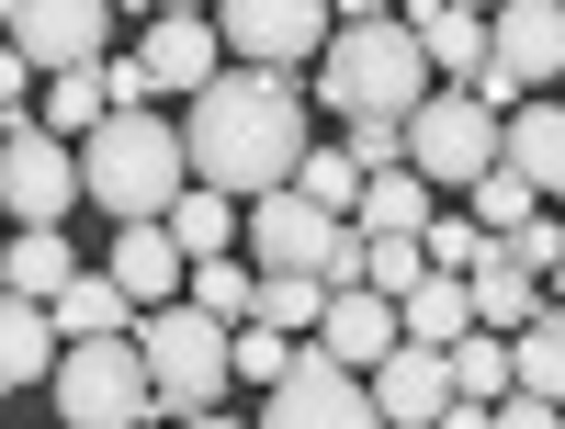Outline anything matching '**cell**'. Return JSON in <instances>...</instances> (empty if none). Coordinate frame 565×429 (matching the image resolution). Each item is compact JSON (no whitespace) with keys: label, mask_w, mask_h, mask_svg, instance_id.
Masks as SVG:
<instances>
[{"label":"cell","mask_w":565,"mask_h":429,"mask_svg":"<svg viewBox=\"0 0 565 429\" xmlns=\"http://www.w3.org/2000/svg\"><path fill=\"white\" fill-rule=\"evenodd\" d=\"M509 249H521L532 271H554V260H565V215H543V204H532L521 226H509Z\"/></svg>","instance_id":"obj_34"},{"label":"cell","mask_w":565,"mask_h":429,"mask_svg":"<svg viewBox=\"0 0 565 429\" xmlns=\"http://www.w3.org/2000/svg\"><path fill=\"white\" fill-rule=\"evenodd\" d=\"M396 12L418 23V45H430L441 79H476L487 68V12H463V0H396Z\"/></svg>","instance_id":"obj_23"},{"label":"cell","mask_w":565,"mask_h":429,"mask_svg":"<svg viewBox=\"0 0 565 429\" xmlns=\"http://www.w3.org/2000/svg\"><path fill=\"white\" fill-rule=\"evenodd\" d=\"M509 362H521V385H532V396H554V407H565V305H543L521 340H509Z\"/></svg>","instance_id":"obj_30"},{"label":"cell","mask_w":565,"mask_h":429,"mask_svg":"<svg viewBox=\"0 0 565 429\" xmlns=\"http://www.w3.org/2000/svg\"><path fill=\"white\" fill-rule=\"evenodd\" d=\"M509 385H521L509 340H498V328H463V340H452V418H441V429H487Z\"/></svg>","instance_id":"obj_17"},{"label":"cell","mask_w":565,"mask_h":429,"mask_svg":"<svg viewBox=\"0 0 565 429\" xmlns=\"http://www.w3.org/2000/svg\"><path fill=\"white\" fill-rule=\"evenodd\" d=\"M476 103H487V114H509V103H532V79H521V68H509V57H498V45H487V68H476Z\"/></svg>","instance_id":"obj_35"},{"label":"cell","mask_w":565,"mask_h":429,"mask_svg":"<svg viewBox=\"0 0 565 429\" xmlns=\"http://www.w3.org/2000/svg\"><path fill=\"white\" fill-rule=\"evenodd\" d=\"M430 45H418L407 12H373V23H340L317 45V103L340 114V125H373V114H407L418 90H430Z\"/></svg>","instance_id":"obj_3"},{"label":"cell","mask_w":565,"mask_h":429,"mask_svg":"<svg viewBox=\"0 0 565 429\" xmlns=\"http://www.w3.org/2000/svg\"><path fill=\"white\" fill-rule=\"evenodd\" d=\"M103 271L125 282L136 305H170L181 282H193V260H181V237H170V215H125V226H114V260H103Z\"/></svg>","instance_id":"obj_13"},{"label":"cell","mask_w":565,"mask_h":429,"mask_svg":"<svg viewBox=\"0 0 565 429\" xmlns=\"http://www.w3.org/2000/svg\"><path fill=\"white\" fill-rule=\"evenodd\" d=\"M463 282H476V328H498V340H521V328L543 317V271H532L521 249H509V237H498V249H487L476 271H463Z\"/></svg>","instance_id":"obj_19"},{"label":"cell","mask_w":565,"mask_h":429,"mask_svg":"<svg viewBox=\"0 0 565 429\" xmlns=\"http://www.w3.org/2000/svg\"><path fill=\"white\" fill-rule=\"evenodd\" d=\"M351 237V215H328L306 181H271V193H249V226H238V249L260 271H317L328 282V249Z\"/></svg>","instance_id":"obj_9"},{"label":"cell","mask_w":565,"mask_h":429,"mask_svg":"<svg viewBox=\"0 0 565 429\" xmlns=\"http://www.w3.org/2000/svg\"><path fill=\"white\" fill-rule=\"evenodd\" d=\"M238 226H249V193H226V181H181V193H170V237H181V260L238 249Z\"/></svg>","instance_id":"obj_21"},{"label":"cell","mask_w":565,"mask_h":429,"mask_svg":"<svg viewBox=\"0 0 565 429\" xmlns=\"http://www.w3.org/2000/svg\"><path fill=\"white\" fill-rule=\"evenodd\" d=\"M463 12H498V0H463Z\"/></svg>","instance_id":"obj_39"},{"label":"cell","mask_w":565,"mask_h":429,"mask_svg":"<svg viewBox=\"0 0 565 429\" xmlns=\"http://www.w3.org/2000/svg\"><path fill=\"white\" fill-rule=\"evenodd\" d=\"M0 34H12L34 57V79H45V68H79V57L114 45V0H0Z\"/></svg>","instance_id":"obj_11"},{"label":"cell","mask_w":565,"mask_h":429,"mask_svg":"<svg viewBox=\"0 0 565 429\" xmlns=\"http://www.w3.org/2000/svg\"><path fill=\"white\" fill-rule=\"evenodd\" d=\"M295 181H306V193H317L328 215H351V204H362V159H351V136H340V148H317V136H306Z\"/></svg>","instance_id":"obj_31"},{"label":"cell","mask_w":565,"mask_h":429,"mask_svg":"<svg viewBox=\"0 0 565 429\" xmlns=\"http://www.w3.org/2000/svg\"><path fill=\"white\" fill-rule=\"evenodd\" d=\"M215 34L249 68H317V45L340 34V12L328 0H215Z\"/></svg>","instance_id":"obj_10"},{"label":"cell","mask_w":565,"mask_h":429,"mask_svg":"<svg viewBox=\"0 0 565 429\" xmlns=\"http://www.w3.org/2000/svg\"><path fill=\"white\" fill-rule=\"evenodd\" d=\"M23 90H34V57H23L12 34H0V114H23Z\"/></svg>","instance_id":"obj_36"},{"label":"cell","mask_w":565,"mask_h":429,"mask_svg":"<svg viewBox=\"0 0 565 429\" xmlns=\"http://www.w3.org/2000/svg\"><path fill=\"white\" fill-rule=\"evenodd\" d=\"M306 90L295 68H215L204 90H181V148H193V181H226V193H271L306 159Z\"/></svg>","instance_id":"obj_1"},{"label":"cell","mask_w":565,"mask_h":429,"mask_svg":"<svg viewBox=\"0 0 565 429\" xmlns=\"http://www.w3.org/2000/svg\"><path fill=\"white\" fill-rule=\"evenodd\" d=\"M328 12H340V23H373V12H396V0H328Z\"/></svg>","instance_id":"obj_37"},{"label":"cell","mask_w":565,"mask_h":429,"mask_svg":"<svg viewBox=\"0 0 565 429\" xmlns=\"http://www.w3.org/2000/svg\"><path fill=\"white\" fill-rule=\"evenodd\" d=\"M0 136H12V114H0Z\"/></svg>","instance_id":"obj_41"},{"label":"cell","mask_w":565,"mask_h":429,"mask_svg":"<svg viewBox=\"0 0 565 429\" xmlns=\"http://www.w3.org/2000/svg\"><path fill=\"white\" fill-rule=\"evenodd\" d=\"M317 340L328 351H340V362H385L396 340H407V328H396V294H385V282H328V317H317Z\"/></svg>","instance_id":"obj_15"},{"label":"cell","mask_w":565,"mask_h":429,"mask_svg":"<svg viewBox=\"0 0 565 429\" xmlns=\"http://www.w3.org/2000/svg\"><path fill=\"white\" fill-rule=\"evenodd\" d=\"M554 215H565V193H554Z\"/></svg>","instance_id":"obj_42"},{"label":"cell","mask_w":565,"mask_h":429,"mask_svg":"<svg viewBox=\"0 0 565 429\" xmlns=\"http://www.w3.org/2000/svg\"><path fill=\"white\" fill-rule=\"evenodd\" d=\"M0 204H12V226H68L90 193H79V136L57 125H12L0 136Z\"/></svg>","instance_id":"obj_8"},{"label":"cell","mask_w":565,"mask_h":429,"mask_svg":"<svg viewBox=\"0 0 565 429\" xmlns=\"http://www.w3.org/2000/svg\"><path fill=\"white\" fill-rule=\"evenodd\" d=\"M136 351H148V385H159V418H215L226 385H238V328L215 305L170 294V305H136Z\"/></svg>","instance_id":"obj_4"},{"label":"cell","mask_w":565,"mask_h":429,"mask_svg":"<svg viewBox=\"0 0 565 429\" xmlns=\"http://www.w3.org/2000/svg\"><path fill=\"white\" fill-rule=\"evenodd\" d=\"M103 114H114V79H103V57H79V68H45V79H34V125L90 136Z\"/></svg>","instance_id":"obj_25"},{"label":"cell","mask_w":565,"mask_h":429,"mask_svg":"<svg viewBox=\"0 0 565 429\" xmlns=\"http://www.w3.org/2000/svg\"><path fill=\"white\" fill-rule=\"evenodd\" d=\"M396 328H407V340H430V351H452L463 328H476V282L430 260V271H418L407 294H396Z\"/></svg>","instance_id":"obj_22"},{"label":"cell","mask_w":565,"mask_h":429,"mask_svg":"<svg viewBox=\"0 0 565 429\" xmlns=\"http://www.w3.org/2000/svg\"><path fill=\"white\" fill-rule=\"evenodd\" d=\"M260 418L271 429H385V418H373V373L340 362L328 340H295V362L260 385Z\"/></svg>","instance_id":"obj_7"},{"label":"cell","mask_w":565,"mask_h":429,"mask_svg":"<svg viewBox=\"0 0 565 429\" xmlns=\"http://www.w3.org/2000/svg\"><path fill=\"white\" fill-rule=\"evenodd\" d=\"M0 271H12V294H57L79 271V249H68V226H12L0 237Z\"/></svg>","instance_id":"obj_26"},{"label":"cell","mask_w":565,"mask_h":429,"mask_svg":"<svg viewBox=\"0 0 565 429\" xmlns=\"http://www.w3.org/2000/svg\"><path fill=\"white\" fill-rule=\"evenodd\" d=\"M193 181V148H181V114H148V103H125L79 136V193L103 204L114 226L125 215H170V193Z\"/></svg>","instance_id":"obj_2"},{"label":"cell","mask_w":565,"mask_h":429,"mask_svg":"<svg viewBox=\"0 0 565 429\" xmlns=\"http://www.w3.org/2000/svg\"><path fill=\"white\" fill-rule=\"evenodd\" d=\"M249 317H271L282 340H317V317H328V282L317 271H260V305Z\"/></svg>","instance_id":"obj_29"},{"label":"cell","mask_w":565,"mask_h":429,"mask_svg":"<svg viewBox=\"0 0 565 429\" xmlns=\"http://www.w3.org/2000/svg\"><path fill=\"white\" fill-rule=\"evenodd\" d=\"M148 12H215V0H148Z\"/></svg>","instance_id":"obj_38"},{"label":"cell","mask_w":565,"mask_h":429,"mask_svg":"<svg viewBox=\"0 0 565 429\" xmlns=\"http://www.w3.org/2000/svg\"><path fill=\"white\" fill-rule=\"evenodd\" d=\"M463 193H476V226H498V237H509V226H521V215L543 204V193H532V181L509 170V159H498V170H476V181H463Z\"/></svg>","instance_id":"obj_32"},{"label":"cell","mask_w":565,"mask_h":429,"mask_svg":"<svg viewBox=\"0 0 565 429\" xmlns=\"http://www.w3.org/2000/svg\"><path fill=\"white\" fill-rule=\"evenodd\" d=\"M136 57H148V79H159V90H204V79L226 68V34H215V12H159Z\"/></svg>","instance_id":"obj_16"},{"label":"cell","mask_w":565,"mask_h":429,"mask_svg":"<svg viewBox=\"0 0 565 429\" xmlns=\"http://www.w3.org/2000/svg\"><path fill=\"white\" fill-rule=\"evenodd\" d=\"M0 237H12V204H0Z\"/></svg>","instance_id":"obj_40"},{"label":"cell","mask_w":565,"mask_h":429,"mask_svg":"<svg viewBox=\"0 0 565 429\" xmlns=\"http://www.w3.org/2000/svg\"><path fill=\"white\" fill-rule=\"evenodd\" d=\"M407 170H430V193H463L476 170H498V114L476 103V79H430L407 103Z\"/></svg>","instance_id":"obj_6"},{"label":"cell","mask_w":565,"mask_h":429,"mask_svg":"<svg viewBox=\"0 0 565 429\" xmlns=\"http://www.w3.org/2000/svg\"><path fill=\"white\" fill-rule=\"evenodd\" d=\"M351 226H430V170H362V204H351Z\"/></svg>","instance_id":"obj_27"},{"label":"cell","mask_w":565,"mask_h":429,"mask_svg":"<svg viewBox=\"0 0 565 429\" xmlns=\"http://www.w3.org/2000/svg\"><path fill=\"white\" fill-rule=\"evenodd\" d=\"M45 396H57L68 429H136L159 418V385H148V351L103 328V340H57V373H45Z\"/></svg>","instance_id":"obj_5"},{"label":"cell","mask_w":565,"mask_h":429,"mask_svg":"<svg viewBox=\"0 0 565 429\" xmlns=\"http://www.w3.org/2000/svg\"><path fill=\"white\" fill-rule=\"evenodd\" d=\"M487 45H498L532 90H554V79H565V0H498V12H487Z\"/></svg>","instance_id":"obj_14"},{"label":"cell","mask_w":565,"mask_h":429,"mask_svg":"<svg viewBox=\"0 0 565 429\" xmlns=\"http://www.w3.org/2000/svg\"><path fill=\"white\" fill-rule=\"evenodd\" d=\"M193 305H215L226 328H238L249 305H260V260H238V249H215V260H193V282H181Z\"/></svg>","instance_id":"obj_28"},{"label":"cell","mask_w":565,"mask_h":429,"mask_svg":"<svg viewBox=\"0 0 565 429\" xmlns=\"http://www.w3.org/2000/svg\"><path fill=\"white\" fill-rule=\"evenodd\" d=\"M418 237H430V260H441V271H476V260L498 249V226H476V215H430Z\"/></svg>","instance_id":"obj_33"},{"label":"cell","mask_w":565,"mask_h":429,"mask_svg":"<svg viewBox=\"0 0 565 429\" xmlns=\"http://www.w3.org/2000/svg\"><path fill=\"white\" fill-rule=\"evenodd\" d=\"M57 373V317L45 294H0V396H34Z\"/></svg>","instance_id":"obj_20"},{"label":"cell","mask_w":565,"mask_h":429,"mask_svg":"<svg viewBox=\"0 0 565 429\" xmlns=\"http://www.w3.org/2000/svg\"><path fill=\"white\" fill-rule=\"evenodd\" d=\"M45 317H57V340H103V328H136V294H125L114 271H90V260H79L57 294H45Z\"/></svg>","instance_id":"obj_24"},{"label":"cell","mask_w":565,"mask_h":429,"mask_svg":"<svg viewBox=\"0 0 565 429\" xmlns=\"http://www.w3.org/2000/svg\"><path fill=\"white\" fill-rule=\"evenodd\" d=\"M373 418H385V429H441L452 418V351L396 340L385 362H373Z\"/></svg>","instance_id":"obj_12"},{"label":"cell","mask_w":565,"mask_h":429,"mask_svg":"<svg viewBox=\"0 0 565 429\" xmlns=\"http://www.w3.org/2000/svg\"><path fill=\"white\" fill-rule=\"evenodd\" d=\"M498 159L554 204V193H565V103H509V114H498Z\"/></svg>","instance_id":"obj_18"}]
</instances>
